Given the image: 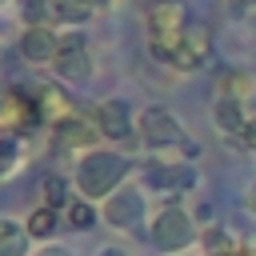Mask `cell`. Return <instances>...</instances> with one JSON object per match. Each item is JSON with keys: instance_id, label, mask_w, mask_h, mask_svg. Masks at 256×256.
Returning a JSON list of instances; mask_svg holds the SVG:
<instances>
[{"instance_id": "19", "label": "cell", "mask_w": 256, "mask_h": 256, "mask_svg": "<svg viewBox=\"0 0 256 256\" xmlns=\"http://www.w3.org/2000/svg\"><path fill=\"white\" fill-rule=\"evenodd\" d=\"M40 192H44V208H56V212H64L76 196L68 192V180L60 176V172H48L44 180H40Z\"/></svg>"}, {"instance_id": "9", "label": "cell", "mask_w": 256, "mask_h": 256, "mask_svg": "<svg viewBox=\"0 0 256 256\" xmlns=\"http://www.w3.org/2000/svg\"><path fill=\"white\" fill-rule=\"evenodd\" d=\"M92 120H96L100 136H104V140H112V144H124V140L136 132V116H132L128 100H120V96H104V100L96 104Z\"/></svg>"}, {"instance_id": "28", "label": "cell", "mask_w": 256, "mask_h": 256, "mask_svg": "<svg viewBox=\"0 0 256 256\" xmlns=\"http://www.w3.org/2000/svg\"><path fill=\"white\" fill-rule=\"evenodd\" d=\"M232 256H256V248H240V252H232Z\"/></svg>"}, {"instance_id": "17", "label": "cell", "mask_w": 256, "mask_h": 256, "mask_svg": "<svg viewBox=\"0 0 256 256\" xmlns=\"http://www.w3.org/2000/svg\"><path fill=\"white\" fill-rule=\"evenodd\" d=\"M196 248H200V256H232V252H240V240L224 224H208V228H200Z\"/></svg>"}, {"instance_id": "30", "label": "cell", "mask_w": 256, "mask_h": 256, "mask_svg": "<svg viewBox=\"0 0 256 256\" xmlns=\"http://www.w3.org/2000/svg\"><path fill=\"white\" fill-rule=\"evenodd\" d=\"M0 108H4V92H0Z\"/></svg>"}, {"instance_id": "27", "label": "cell", "mask_w": 256, "mask_h": 256, "mask_svg": "<svg viewBox=\"0 0 256 256\" xmlns=\"http://www.w3.org/2000/svg\"><path fill=\"white\" fill-rule=\"evenodd\" d=\"M244 208H248V212H252V216H256V184H252V188H248V192H244Z\"/></svg>"}, {"instance_id": "15", "label": "cell", "mask_w": 256, "mask_h": 256, "mask_svg": "<svg viewBox=\"0 0 256 256\" xmlns=\"http://www.w3.org/2000/svg\"><path fill=\"white\" fill-rule=\"evenodd\" d=\"M216 96L248 104V100L256 96V72H248V68H228V72L216 80Z\"/></svg>"}, {"instance_id": "2", "label": "cell", "mask_w": 256, "mask_h": 256, "mask_svg": "<svg viewBox=\"0 0 256 256\" xmlns=\"http://www.w3.org/2000/svg\"><path fill=\"white\" fill-rule=\"evenodd\" d=\"M188 24H192V12H188L184 0H152L144 8V28H148V52H152V60H160V64L172 68L176 44L188 32Z\"/></svg>"}, {"instance_id": "20", "label": "cell", "mask_w": 256, "mask_h": 256, "mask_svg": "<svg viewBox=\"0 0 256 256\" xmlns=\"http://www.w3.org/2000/svg\"><path fill=\"white\" fill-rule=\"evenodd\" d=\"M96 216H100V208H96L92 200L76 196V200L64 208V228H72V232H88V228L96 224Z\"/></svg>"}, {"instance_id": "22", "label": "cell", "mask_w": 256, "mask_h": 256, "mask_svg": "<svg viewBox=\"0 0 256 256\" xmlns=\"http://www.w3.org/2000/svg\"><path fill=\"white\" fill-rule=\"evenodd\" d=\"M20 20H24V24H48V20H52L48 0H24V4H20Z\"/></svg>"}, {"instance_id": "25", "label": "cell", "mask_w": 256, "mask_h": 256, "mask_svg": "<svg viewBox=\"0 0 256 256\" xmlns=\"http://www.w3.org/2000/svg\"><path fill=\"white\" fill-rule=\"evenodd\" d=\"M32 256H76V252H68V248H60V244H44V248H36Z\"/></svg>"}, {"instance_id": "21", "label": "cell", "mask_w": 256, "mask_h": 256, "mask_svg": "<svg viewBox=\"0 0 256 256\" xmlns=\"http://www.w3.org/2000/svg\"><path fill=\"white\" fill-rule=\"evenodd\" d=\"M20 140H24V136L0 132V180H8V176L20 168V160H24V148H20Z\"/></svg>"}, {"instance_id": "26", "label": "cell", "mask_w": 256, "mask_h": 256, "mask_svg": "<svg viewBox=\"0 0 256 256\" xmlns=\"http://www.w3.org/2000/svg\"><path fill=\"white\" fill-rule=\"evenodd\" d=\"M92 256H128V248H120V244H104V248H96Z\"/></svg>"}, {"instance_id": "23", "label": "cell", "mask_w": 256, "mask_h": 256, "mask_svg": "<svg viewBox=\"0 0 256 256\" xmlns=\"http://www.w3.org/2000/svg\"><path fill=\"white\" fill-rule=\"evenodd\" d=\"M224 4H228L232 16H248V12H256V0H224Z\"/></svg>"}, {"instance_id": "24", "label": "cell", "mask_w": 256, "mask_h": 256, "mask_svg": "<svg viewBox=\"0 0 256 256\" xmlns=\"http://www.w3.org/2000/svg\"><path fill=\"white\" fill-rule=\"evenodd\" d=\"M240 148H248V152H256V116L248 120V128H244V136H240Z\"/></svg>"}, {"instance_id": "18", "label": "cell", "mask_w": 256, "mask_h": 256, "mask_svg": "<svg viewBox=\"0 0 256 256\" xmlns=\"http://www.w3.org/2000/svg\"><path fill=\"white\" fill-rule=\"evenodd\" d=\"M28 228L24 220H12V216H0V256H28Z\"/></svg>"}, {"instance_id": "5", "label": "cell", "mask_w": 256, "mask_h": 256, "mask_svg": "<svg viewBox=\"0 0 256 256\" xmlns=\"http://www.w3.org/2000/svg\"><path fill=\"white\" fill-rule=\"evenodd\" d=\"M100 220L116 232H136L148 224V200H144V188L136 184H120L108 200H100Z\"/></svg>"}, {"instance_id": "13", "label": "cell", "mask_w": 256, "mask_h": 256, "mask_svg": "<svg viewBox=\"0 0 256 256\" xmlns=\"http://www.w3.org/2000/svg\"><path fill=\"white\" fill-rule=\"evenodd\" d=\"M32 100H36V112H40V124H44V128H56L60 120L76 116L72 96L64 92V84H44V88L32 92Z\"/></svg>"}, {"instance_id": "3", "label": "cell", "mask_w": 256, "mask_h": 256, "mask_svg": "<svg viewBox=\"0 0 256 256\" xmlns=\"http://www.w3.org/2000/svg\"><path fill=\"white\" fill-rule=\"evenodd\" d=\"M196 240H200V224H196V216L184 212L176 200H168V204L148 220V244H152L156 252H164V256H180V252H188Z\"/></svg>"}, {"instance_id": "8", "label": "cell", "mask_w": 256, "mask_h": 256, "mask_svg": "<svg viewBox=\"0 0 256 256\" xmlns=\"http://www.w3.org/2000/svg\"><path fill=\"white\" fill-rule=\"evenodd\" d=\"M196 180H200V172H196L192 160H152L144 168V184L152 192H168L172 200L184 196V192H192Z\"/></svg>"}, {"instance_id": "6", "label": "cell", "mask_w": 256, "mask_h": 256, "mask_svg": "<svg viewBox=\"0 0 256 256\" xmlns=\"http://www.w3.org/2000/svg\"><path fill=\"white\" fill-rule=\"evenodd\" d=\"M60 84H88L92 80V48L84 32H60V56L52 64Z\"/></svg>"}, {"instance_id": "14", "label": "cell", "mask_w": 256, "mask_h": 256, "mask_svg": "<svg viewBox=\"0 0 256 256\" xmlns=\"http://www.w3.org/2000/svg\"><path fill=\"white\" fill-rule=\"evenodd\" d=\"M248 120H252V112H248V104H240V100H224V96H216V104H212V124L224 132V136H232L236 144H240V136H244V128H248Z\"/></svg>"}, {"instance_id": "29", "label": "cell", "mask_w": 256, "mask_h": 256, "mask_svg": "<svg viewBox=\"0 0 256 256\" xmlns=\"http://www.w3.org/2000/svg\"><path fill=\"white\" fill-rule=\"evenodd\" d=\"M8 4H12V0H0V12H4V8H8Z\"/></svg>"}, {"instance_id": "31", "label": "cell", "mask_w": 256, "mask_h": 256, "mask_svg": "<svg viewBox=\"0 0 256 256\" xmlns=\"http://www.w3.org/2000/svg\"><path fill=\"white\" fill-rule=\"evenodd\" d=\"M252 248H256V244H252Z\"/></svg>"}, {"instance_id": "12", "label": "cell", "mask_w": 256, "mask_h": 256, "mask_svg": "<svg viewBox=\"0 0 256 256\" xmlns=\"http://www.w3.org/2000/svg\"><path fill=\"white\" fill-rule=\"evenodd\" d=\"M40 124V112H36V100L24 96V92H4V108H0V132H12V136H28L32 128Z\"/></svg>"}, {"instance_id": "4", "label": "cell", "mask_w": 256, "mask_h": 256, "mask_svg": "<svg viewBox=\"0 0 256 256\" xmlns=\"http://www.w3.org/2000/svg\"><path fill=\"white\" fill-rule=\"evenodd\" d=\"M136 136H140V144L152 148V152H168V148H176V144L188 140L180 116H176L172 108H164V104L140 108V116H136Z\"/></svg>"}, {"instance_id": "16", "label": "cell", "mask_w": 256, "mask_h": 256, "mask_svg": "<svg viewBox=\"0 0 256 256\" xmlns=\"http://www.w3.org/2000/svg\"><path fill=\"white\" fill-rule=\"evenodd\" d=\"M24 228H28V236L32 240H40V244H52V236L64 228V212H56V208H32L28 216H24Z\"/></svg>"}, {"instance_id": "1", "label": "cell", "mask_w": 256, "mask_h": 256, "mask_svg": "<svg viewBox=\"0 0 256 256\" xmlns=\"http://www.w3.org/2000/svg\"><path fill=\"white\" fill-rule=\"evenodd\" d=\"M128 172H132V160L116 148H92L76 160V172H72V188L76 196L100 204L108 200L120 184H128Z\"/></svg>"}, {"instance_id": "7", "label": "cell", "mask_w": 256, "mask_h": 256, "mask_svg": "<svg viewBox=\"0 0 256 256\" xmlns=\"http://www.w3.org/2000/svg\"><path fill=\"white\" fill-rule=\"evenodd\" d=\"M212 56H216L212 28H208L204 20H192V24H188V32H184V36H180V44H176L172 68H176V72H200V68H208V64H212Z\"/></svg>"}, {"instance_id": "11", "label": "cell", "mask_w": 256, "mask_h": 256, "mask_svg": "<svg viewBox=\"0 0 256 256\" xmlns=\"http://www.w3.org/2000/svg\"><path fill=\"white\" fill-rule=\"evenodd\" d=\"M96 136H100L96 120H92V116H80V112L68 116V120H60V124L52 128V144L64 148V152H76V156L92 152V148H96Z\"/></svg>"}, {"instance_id": "10", "label": "cell", "mask_w": 256, "mask_h": 256, "mask_svg": "<svg viewBox=\"0 0 256 256\" xmlns=\"http://www.w3.org/2000/svg\"><path fill=\"white\" fill-rule=\"evenodd\" d=\"M20 56L32 68H52L60 56V32H52V24H24L20 32Z\"/></svg>"}]
</instances>
